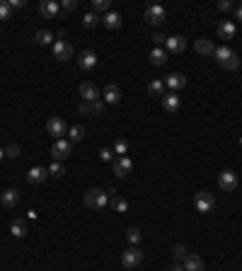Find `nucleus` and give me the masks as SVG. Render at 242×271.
I'll use <instances>...</instances> for the list:
<instances>
[{"mask_svg":"<svg viewBox=\"0 0 242 271\" xmlns=\"http://www.w3.org/2000/svg\"><path fill=\"white\" fill-rule=\"evenodd\" d=\"M213 58L218 61V66L225 68V70H238V68H240V58H238V54H235L233 49H228V46H216Z\"/></svg>","mask_w":242,"mask_h":271,"instance_id":"obj_1","label":"nucleus"},{"mask_svg":"<svg viewBox=\"0 0 242 271\" xmlns=\"http://www.w3.org/2000/svg\"><path fill=\"white\" fill-rule=\"evenodd\" d=\"M82 201H85L87 208H92V211H102V208L109 206V194L102 192V189H87L85 196H82Z\"/></svg>","mask_w":242,"mask_h":271,"instance_id":"obj_2","label":"nucleus"},{"mask_svg":"<svg viewBox=\"0 0 242 271\" xmlns=\"http://www.w3.org/2000/svg\"><path fill=\"white\" fill-rule=\"evenodd\" d=\"M194 206H196L199 213H211L213 206H216V196H213L211 192H199V194L194 196Z\"/></svg>","mask_w":242,"mask_h":271,"instance_id":"obj_3","label":"nucleus"},{"mask_svg":"<svg viewBox=\"0 0 242 271\" xmlns=\"http://www.w3.org/2000/svg\"><path fill=\"white\" fill-rule=\"evenodd\" d=\"M70 150H73V143H70L68 138H59V140L51 145V157H54V162L65 160V157L70 155Z\"/></svg>","mask_w":242,"mask_h":271,"instance_id":"obj_4","label":"nucleus"},{"mask_svg":"<svg viewBox=\"0 0 242 271\" xmlns=\"http://www.w3.org/2000/svg\"><path fill=\"white\" fill-rule=\"evenodd\" d=\"M141 262H143V252L138 247H128L126 252H121V264L126 269H136Z\"/></svg>","mask_w":242,"mask_h":271,"instance_id":"obj_5","label":"nucleus"},{"mask_svg":"<svg viewBox=\"0 0 242 271\" xmlns=\"http://www.w3.org/2000/svg\"><path fill=\"white\" fill-rule=\"evenodd\" d=\"M218 187H221L223 192H235V189H238V174H235L233 170L221 172V174H218Z\"/></svg>","mask_w":242,"mask_h":271,"instance_id":"obj_6","label":"nucleus"},{"mask_svg":"<svg viewBox=\"0 0 242 271\" xmlns=\"http://www.w3.org/2000/svg\"><path fill=\"white\" fill-rule=\"evenodd\" d=\"M165 17H167V12H165L162 5H150V7L145 10V22H148V24H162Z\"/></svg>","mask_w":242,"mask_h":271,"instance_id":"obj_7","label":"nucleus"},{"mask_svg":"<svg viewBox=\"0 0 242 271\" xmlns=\"http://www.w3.org/2000/svg\"><path fill=\"white\" fill-rule=\"evenodd\" d=\"M46 131L51 136H56V138H63V136H68V124H65L60 116H51V119L46 121Z\"/></svg>","mask_w":242,"mask_h":271,"instance_id":"obj_8","label":"nucleus"},{"mask_svg":"<svg viewBox=\"0 0 242 271\" xmlns=\"http://www.w3.org/2000/svg\"><path fill=\"white\" fill-rule=\"evenodd\" d=\"M54 56L59 58V61H70L73 58V46L65 41V39H59V41H54Z\"/></svg>","mask_w":242,"mask_h":271,"instance_id":"obj_9","label":"nucleus"},{"mask_svg":"<svg viewBox=\"0 0 242 271\" xmlns=\"http://www.w3.org/2000/svg\"><path fill=\"white\" fill-rule=\"evenodd\" d=\"M39 12H41L44 19H54V17H59L60 5L56 0H41V2H39Z\"/></svg>","mask_w":242,"mask_h":271,"instance_id":"obj_10","label":"nucleus"},{"mask_svg":"<svg viewBox=\"0 0 242 271\" xmlns=\"http://www.w3.org/2000/svg\"><path fill=\"white\" fill-rule=\"evenodd\" d=\"M80 97L82 102H97L100 99V90L95 82H80Z\"/></svg>","mask_w":242,"mask_h":271,"instance_id":"obj_11","label":"nucleus"},{"mask_svg":"<svg viewBox=\"0 0 242 271\" xmlns=\"http://www.w3.org/2000/svg\"><path fill=\"white\" fill-rule=\"evenodd\" d=\"M165 46H167V51H170V54H184V51H186V39H184L182 34L167 37Z\"/></svg>","mask_w":242,"mask_h":271,"instance_id":"obj_12","label":"nucleus"},{"mask_svg":"<svg viewBox=\"0 0 242 271\" xmlns=\"http://www.w3.org/2000/svg\"><path fill=\"white\" fill-rule=\"evenodd\" d=\"M112 170H114V174H117V177H128V174H131V170H133V162L123 155V157H117V160H114Z\"/></svg>","mask_w":242,"mask_h":271,"instance_id":"obj_13","label":"nucleus"},{"mask_svg":"<svg viewBox=\"0 0 242 271\" xmlns=\"http://www.w3.org/2000/svg\"><path fill=\"white\" fill-rule=\"evenodd\" d=\"M162 107H165V112H177L182 107V99H180V92H165V97H162Z\"/></svg>","mask_w":242,"mask_h":271,"instance_id":"obj_14","label":"nucleus"},{"mask_svg":"<svg viewBox=\"0 0 242 271\" xmlns=\"http://www.w3.org/2000/svg\"><path fill=\"white\" fill-rule=\"evenodd\" d=\"M46 177H49V170H46V167H39V165L27 172V182H29V184H44Z\"/></svg>","mask_w":242,"mask_h":271,"instance_id":"obj_15","label":"nucleus"},{"mask_svg":"<svg viewBox=\"0 0 242 271\" xmlns=\"http://www.w3.org/2000/svg\"><path fill=\"white\" fill-rule=\"evenodd\" d=\"M218 39H225V41L235 39V24H233L230 19H223V22H218Z\"/></svg>","mask_w":242,"mask_h":271,"instance_id":"obj_16","label":"nucleus"},{"mask_svg":"<svg viewBox=\"0 0 242 271\" xmlns=\"http://www.w3.org/2000/svg\"><path fill=\"white\" fill-rule=\"evenodd\" d=\"M102 97H104V104H119L121 102V90L117 87V85H107L104 92H102Z\"/></svg>","mask_w":242,"mask_h":271,"instance_id":"obj_17","label":"nucleus"},{"mask_svg":"<svg viewBox=\"0 0 242 271\" xmlns=\"http://www.w3.org/2000/svg\"><path fill=\"white\" fill-rule=\"evenodd\" d=\"M121 15L119 12H114V10H109L107 15H102V24L107 27V29H121Z\"/></svg>","mask_w":242,"mask_h":271,"instance_id":"obj_18","label":"nucleus"},{"mask_svg":"<svg viewBox=\"0 0 242 271\" xmlns=\"http://www.w3.org/2000/svg\"><path fill=\"white\" fill-rule=\"evenodd\" d=\"M78 66L82 68V70H92V68L97 66V54L95 51H82L80 58H78Z\"/></svg>","mask_w":242,"mask_h":271,"instance_id":"obj_19","label":"nucleus"},{"mask_svg":"<svg viewBox=\"0 0 242 271\" xmlns=\"http://www.w3.org/2000/svg\"><path fill=\"white\" fill-rule=\"evenodd\" d=\"M165 85H167L172 92H180L182 87L186 85V77H184L182 73H172V75H167V77H165Z\"/></svg>","mask_w":242,"mask_h":271,"instance_id":"obj_20","label":"nucleus"},{"mask_svg":"<svg viewBox=\"0 0 242 271\" xmlns=\"http://www.w3.org/2000/svg\"><path fill=\"white\" fill-rule=\"evenodd\" d=\"M194 49H196V54H201V56H213V51H216V46H213L211 39H196V41H194Z\"/></svg>","mask_w":242,"mask_h":271,"instance_id":"obj_21","label":"nucleus"},{"mask_svg":"<svg viewBox=\"0 0 242 271\" xmlns=\"http://www.w3.org/2000/svg\"><path fill=\"white\" fill-rule=\"evenodd\" d=\"M0 201L5 208H15L17 201H20V194H17V189H5L2 194H0Z\"/></svg>","mask_w":242,"mask_h":271,"instance_id":"obj_22","label":"nucleus"},{"mask_svg":"<svg viewBox=\"0 0 242 271\" xmlns=\"http://www.w3.org/2000/svg\"><path fill=\"white\" fill-rule=\"evenodd\" d=\"M182 267H184V271H203V262H201L199 254H186Z\"/></svg>","mask_w":242,"mask_h":271,"instance_id":"obj_23","label":"nucleus"},{"mask_svg":"<svg viewBox=\"0 0 242 271\" xmlns=\"http://www.w3.org/2000/svg\"><path fill=\"white\" fill-rule=\"evenodd\" d=\"M10 232H12V237L22 240V237L27 235V223H24L22 218H15V220L10 223Z\"/></svg>","mask_w":242,"mask_h":271,"instance_id":"obj_24","label":"nucleus"},{"mask_svg":"<svg viewBox=\"0 0 242 271\" xmlns=\"http://www.w3.org/2000/svg\"><path fill=\"white\" fill-rule=\"evenodd\" d=\"M165 87H167V85H165V80H153V82L148 85V95H150V97H160V99H162V97H165Z\"/></svg>","mask_w":242,"mask_h":271,"instance_id":"obj_25","label":"nucleus"},{"mask_svg":"<svg viewBox=\"0 0 242 271\" xmlns=\"http://www.w3.org/2000/svg\"><path fill=\"white\" fill-rule=\"evenodd\" d=\"M165 61H167V51L160 49V46H155L153 54H150V63L153 66H165Z\"/></svg>","mask_w":242,"mask_h":271,"instance_id":"obj_26","label":"nucleus"},{"mask_svg":"<svg viewBox=\"0 0 242 271\" xmlns=\"http://www.w3.org/2000/svg\"><path fill=\"white\" fill-rule=\"evenodd\" d=\"M82 138H85V129H82L80 124H75V126L68 129V140H70V143H80Z\"/></svg>","mask_w":242,"mask_h":271,"instance_id":"obj_27","label":"nucleus"},{"mask_svg":"<svg viewBox=\"0 0 242 271\" xmlns=\"http://www.w3.org/2000/svg\"><path fill=\"white\" fill-rule=\"evenodd\" d=\"M109 206H112L117 213H126V211H128V201L121 199L119 194H117V196H109Z\"/></svg>","mask_w":242,"mask_h":271,"instance_id":"obj_28","label":"nucleus"},{"mask_svg":"<svg viewBox=\"0 0 242 271\" xmlns=\"http://www.w3.org/2000/svg\"><path fill=\"white\" fill-rule=\"evenodd\" d=\"M112 10V0H92V12H102V15H107Z\"/></svg>","mask_w":242,"mask_h":271,"instance_id":"obj_29","label":"nucleus"},{"mask_svg":"<svg viewBox=\"0 0 242 271\" xmlns=\"http://www.w3.org/2000/svg\"><path fill=\"white\" fill-rule=\"evenodd\" d=\"M34 41H37V44H41V46H46V44H51V41H54V34H51L49 29H39V32L34 34Z\"/></svg>","mask_w":242,"mask_h":271,"instance_id":"obj_30","label":"nucleus"},{"mask_svg":"<svg viewBox=\"0 0 242 271\" xmlns=\"http://www.w3.org/2000/svg\"><path fill=\"white\" fill-rule=\"evenodd\" d=\"M100 22H102V17H100L97 12H87V15L82 17V24H85V27H90V29H92V27H97Z\"/></svg>","mask_w":242,"mask_h":271,"instance_id":"obj_31","label":"nucleus"},{"mask_svg":"<svg viewBox=\"0 0 242 271\" xmlns=\"http://www.w3.org/2000/svg\"><path fill=\"white\" fill-rule=\"evenodd\" d=\"M49 174L56 177V179H63V177H65V167H63L60 162H54V165L49 167Z\"/></svg>","mask_w":242,"mask_h":271,"instance_id":"obj_32","label":"nucleus"},{"mask_svg":"<svg viewBox=\"0 0 242 271\" xmlns=\"http://www.w3.org/2000/svg\"><path fill=\"white\" fill-rule=\"evenodd\" d=\"M126 237H128L131 245H138V242H141V230H138V228H128V230H126Z\"/></svg>","mask_w":242,"mask_h":271,"instance_id":"obj_33","label":"nucleus"},{"mask_svg":"<svg viewBox=\"0 0 242 271\" xmlns=\"http://www.w3.org/2000/svg\"><path fill=\"white\" fill-rule=\"evenodd\" d=\"M172 257H175L177 262H184V259H186V247H184V245H175V247H172Z\"/></svg>","mask_w":242,"mask_h":271,"instance_id":"obj_34","label":"nucleus"},{"mask_svg":"<svg viewBox=\"0 0 242 271\" xmlns=\"http://www.w3.org/2000/svg\"><path fill=\"white\" fill-rule=\"evenodd\" d=\"M10 15H12L10 2H7V0H0V19H10Z\"/></svg>","mask_w":242,"mask_h":271,"instance_id":"obj_35","label":"nucleus"},{"mask_svg":"<svg viewBox=\"0 0 242 271\" xmlns=\"http://www.w3.org/2000/svg\"><path fill=\"white\" fill-rule=\"evenodd\" d=\"M126 150H128V143H126L123 138H119V140L114 143V153H117L119 157H123V155H126Z\"/></svg>","mask_w":242,"mask_h":271,"instance_id":"obj_36","label":"nucleus"},{"mask_svg":"<svg viewBox=\"0 0 242 271\" xmlns=\"http://www.w3.org/2000/svg\"><path fill=\"white\" fill-rule=\"evenodd\" d=\"M20 153H22V150H20V145H17V143H12V145H7V148H5V157H20Z\"/></svg>","mask_w":242,"mask_h":271,"instance_id":"obj_37","label":"nucleus"},{"mask_svg":"<svg viewBox=\"0 0 242 271\" xmlns=\"http://www.w3.org/2000/svg\"><path fill=\"white\" fill-rule=\"evenodd\" d=\"M218 10L221 12H230V10H235V5L230 0H218Z\"/></svg>","mask_w":242,"mask_h":271,"instance_id":"obj_38","label":"nucleus"},{"mask_svg":"<svg viewBox=\"0 0 242 271\" xmlns=\"http://www.w3.org/2000/svg\"><path fill=\"white\" fill-rule=\"evenodd\" d=\"M78 112H80L82 116H87V114H92V102H80V107H78Z\"/></svg>","mask_w":242,"mask_h":271,"instance_id":"obj_39","label":"nucleus"},{"mask_svg":"<svg viewBox=\"0 0 242 271\" xmlns=\"http://www.w3.org/2000/svg\"><path fill=\"white\" fill-rule=\"evenodd\" d=\"M104 109H107L104 99H102V102H100V99H97V102H92V114H104Z\"/></svg>","mask_w":242,"mask_h":271,"instance_id":"obj_40","label":"nucleus"},{"mask_svg":"<svg viewBox=\"0 0 242 271\" xmlns=\"http://www.w3.org/2000/svg\"><path fill=\"white\" fill-rule=\"evenodd\" d=\"M153 41H155V46H162V44L167 41V37H165L162 32H155V34H153Z\"/></svg>","mask_w":242,"mask_h":271,"instance_id":"obj_41","label":"nucleus"},{"mask_svg":"<svg viewBox=\"0 0 242 271\" xmlns=\"http://www.w3.org/2000/svg\"><path fill=\"white\" fill-rule=\"evenodd\" d=\"M60 7H63L65 12H73V10L78 7V2H75V0H63V5H60Z\"/></svg>","mask_w":242,"mask_h":271,"instance_id":"obj_42","label":"nucleus"},{"mask_svg":"<svg viewBox=\"0 0 242 271\" xmlns=\"http://www.w3.org/2000/svg\"><path fill=\"white\" fill-rule=\"evenodd\" d=\"M100 157H102V160H112V157H114V153H112V150H102V153H100Z\"/></svg>","mask_w":242,"mask_h":271,"instance_id":"obj_43","label":"nucleus"},{"mask_svg":"<svg viewBox=\"0 0 242 271\" xmlns=\"http://www.w3.org/2000/svg\"><path fill=\"white\" fill-rule=\"evenodd\" d=\"M10 7H24V0H7Z\"/></svg>","mask_w":242,"mask_h":271,"instance_id":"obj_44","label":"nucleus"},{"mask_svg":"<svg viewBox=\"0 0 242 271\" xmlns=\"http://www.w3.org/2000/svg\"><path fill=\"white\" fill-rule=\"evenodd\" d=\"M235 17L242 22V2H240V5H235Z\"/></svg>","mask_w":242,"mask_h":271,"instance_id":"obj_45","label":"nucleus"},{"mask_svg":"<svg viewBox=\"0 0 242 271\" xmlns=\"http://www.w3.org/2000/svg\"><path fill=\"white\" fill-rule=\"evenodd\" d=\"M170 271H184V267H182V264H175V267H172Z\"/></svg>","mask_w":242,"mask_h":271,"instance_id":"obj_46","label":"nucleus"},{"mask_svg":"<svg viewBox=\"0 0 242 271\" xmlns=\"http://www.w3.org/2000/svg\"><path fill=\"white\" fill-rule=\"evenodd\" d=\"M2 157H5V148H0V160H2Z\"/></svg>","mask_w":242,"mask_h":271,"instance_id":"obj_47","label":"nucleus"}]
</instances>
